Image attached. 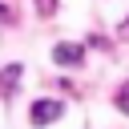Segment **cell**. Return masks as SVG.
Returning a JSON list of instances; mask_svg holds the SVG:
<instances>
[{"mask_svg": "<svg viewBox=\"0 0 129 129\" xmlns=\"http://www.w3.org/2000/svg\"><path fill=\"white\" fill-rule=\"evenodd\" d=\"M56 117H64V101H52V97L32 101V109H28V121H32V125H48V121H56Z\"/></svg>", "mask_w": 129, "mask_h": 129, "instance_id": "obj_1", "label": "cell"}, {"mask_svg": "<svg viewBox=\"0 0 129 129\" xmlns=\"http://www.w3.org/2000/svg\"><path fill=\"white\" fill-rule=\"evenodd\" d=\"M16 81H20V64H8V69L0 73V93L12 97V93H16Z\"/></svg>", "mask_w": 129, "mask_h": 129, "instance_id": "obj_3", "label": "cell"}, {"mask_svg": "<svg viewBox=\"0 0 129 129\" xmlns=\"http://www.w3.org/2000/svg\"><path fill=\"white\" fill-rule=\"evenodd\" d=\"M117 109H121V113H129V81L117 89Z\"/></svg>", "mask_w": 129, "mask_h": 129, "instance_id": "obj_4", "label": "cell"}, {"mask_svg": "<svg viewBox=\"0 0 129 129\" xmlns=\"http://www.w3.org/2000/svg\"><path fill=\"white\" fill-rule=\"evenodd\" d=\"M52 60L56 64H69V69H81L85 64V48L81 44H56L52 48Z\"/></svg>", "mask_w": 129, "mask_h": 129, "instance_id": "obj_2", "label": "cell"}, {"mask_svg": "<svg viewBox=\"0 0 129 129\" xmlns=\"http://www.w3.org/2000/svg\"><path fill=\"white\" fill-rule=\"evenodd\" d=\"M36 12H40V16H52V12H56V0H36Z\"/></svg>", "mask_w": 129, "mask_h": 129, "instance_id": "obj_5", "label": "cell"}, {"mask_svg": "<svg viewBox=\"0 0 129 129\" xmlns=\"http://www.w3.org/2000/svg\"><path fill=\"white\" fill-rule=\"evenodd\" d=\"M121 36H129V20H125V24H121Z\"/></svg>", "mask_w": 129, "mask_h": 129, "instance_id": "obj_6", "label": "cell"}]
</instances>
